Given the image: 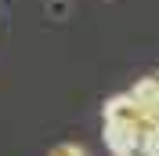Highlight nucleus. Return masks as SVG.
I'll return each instance as SVG.
<instances>
[{"label": "nucleus", "mask_w": 159, "mask_h": 156, "mask_svg": "<svg viewBox=\"0 0 159 156\" xmlns=\"http://www.w3.org/2000/svg\"><path fill=\"white\" fill-rule=\"evenodd\" d=\"M145 116V109H141V102L134 95H112L109 102H105V124H138V120Z\"/></svg>", "instance_id": "obj_1"}, {"label": "nucleus", "mask_w": 159, "mask_h": 156, "mask_svg": "<svg viewBox=\"0 0 159 156\" xmlns=\"http://www.w3.org/2000/svg\"><path fill=\"white\" fill-rule=\"evenodd\" d=\"M105 142H109V149L119 156L123 149H130L134 142H141V138H138V131L130 124H105Z\"/></svg>", "instance_id": "obj_2"}, {"label": "nucleus", "mask_w": 159, "mask_h": 156, "mask_svg": "<svg viewBox=\"0 0 159 156\" xmlns=\"http://www.w3.org/2000/svg\"><path fill=\"white\" fill-rule=\"evenodd\" d=\"M130 95L141 102V109H159V76H145V80H138Z\"/></svg>", "instance_id": "obj_3"}, {"label": "nucleus", "mask_w": 159, "mask_h": 156, "mask_svg": "<svg viewBox=\"0 0 159 156\" xmlns=\"http://www.w3.org/2000/svg\"><path fill=\"white\" fill-rule=\"evenodd\" d=\"M47 156H87V149H83V145H72V142H65V145H54Z\"/></svg>", "instance_id": "obj_4"}, {"label": "nucleus", "mask_w": 159, "mask_h": 156, "mask_svg": "<svg viewBox=\"0 0 159 156\" xmlns=\"http://www.w3.org/2000/svg\"><path fill=\"white\" fill-rule=\"evenodd\" d=\"M119 156H156V153H152V145H148V142H134V145H130V149H123Z\"/></svg>", "instance_id": "obj_5"}]
</instances>
